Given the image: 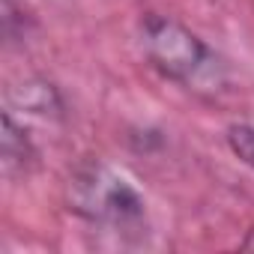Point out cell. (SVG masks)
Here are the masks:
<instances>
[{
	"instance_id": "6da1fadb",
	"label": "cell",
	"mask_w": 254,
	"mask_h": 254,
	"mask_svg": "<svg viewBox=\"0 0 254 254\" xmlns=\"http://www.w3.org/2000/svg\"><path fill=\"white\" fill-rule=\"evenodd\" d=\"M141 45L147 60L171 81L203 90L221 84V63L218 57L183 24L165 18V15H147L141 21Z\"/></svg>"
},
{
	"instance_id": "7a4b0ae2",
	"label": "cell",
	"mask_w": 254,
	"mask_h": 254,
	"mask_svg": "<svg viewBox=\"0 0 254 254\" xmlns=\"http://www.w3.org/2000/svg\"><path fill=\"white\" fill-rule=\"evenodd\" d=\"M69 203L81 218L117 230H135L144 221L141 194L102 162L75 168L69 180Z\"/></svg>"
},
{
	"instance_id": "3957f363",
	"label": "cell",
	"mask_w": 254,
	"mask_h": 254,
	"mask_svg": "<svg viewBox=\"0 0 254 254\" xmlns=\"http://www.w3.org/2000/svg\"><path fill=\"white\" fill-rule=\"evenodd\" d=\"M3 159H6V168H12L15 162H27V159H33V147H30V141L24 138V135H18V129H15V120H12V114H3Z\"/></svg>"
},
{
	"instance_id": "277c9868",
	"label": "cell",
	"mask_w": 254,
	"mask_h": 254,
	"mask_svg": "<svg viewBox=\"0 0 254 254\" xmlns=\"http://www.w3.org/2000/svg\"><path fill=\"white\" fill-rule=\"evenodd\" d=\"M227 144L245 165L254 168V129L251 126H233L227 132Z\"/></svg>"
},
{
	"instance_id": "5b68a950",
	"label": "cell",
	"mask_w": 254,
	"mask_h": 254,
	"mask_svg": "<svg viewBox=\"0 0 254 254\" xmlns=\"http://www.w3.org/2000/svg\"><path fill=\"white\" fill-rule=\"evenodd\" d=\"M242 248H245V251H254V230H251V233L245 236V242H242Z\"/></svg>"
}]
</instances>
